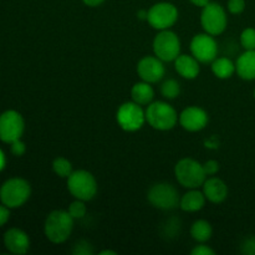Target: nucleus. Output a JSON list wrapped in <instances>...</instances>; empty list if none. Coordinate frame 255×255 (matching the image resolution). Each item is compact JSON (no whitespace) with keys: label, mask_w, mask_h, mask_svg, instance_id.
Listing matches in <instances>:
<instances>
[{"label":"nucleus","mask_w":255,"mask_h":255,"mask_svg":"<svg viewBox=\"0 0 255 255\" xmlns=\"http://www.w3.org/2000/svg\"><path fill=\"white\" fill-rule=\"evenodd\" d=\"M74 228V218L66 211H54L45 221V236L51 243H64L71 236Z\"/></svg>","instance_id":"obj_1"},{"label":"nucleus","mask_w":255,"mask_h":255,"mask_svg":"<svg viewBox=\"0 0 255 255\" xmlns=\"http://www.w3.org/2000/svg\"><path fill=\"white\" fill-rule=\"evenodd\" d=\"M174 176L181 186L189 189L203 186L204 181L207 179L203 164L192 158H183L178 161L174 167Z\"/></svg>","instance_id":"obj_2"},{"label":"nucleus","mask_w":255,"mask_h":255,"mask_svg":"<svg viewBox=\"0 0 255 255\" xmlns=\"http://www.w3.org/2000/svg\"><path fill=\"white\" fill-rule=\"evenodd\" d=\"M146 121L154 129L168 131L176 126L178 121V115L176 110L167 102H151L146 110Z\"/></svg>","instance_id":"obj_3"},{"label":"nucleus","mask_w":255,"mask_h":255,"mask_svg":"<svg viewBox=\"0 0 255 255\" xmlns=\"http://www.w3.org/2000/svg\"><path fill=\"white\" fill-rule=\"evenodd\" d=\"M67 189L76 199L90 201L97 193V182L90 172L80 169L67 177Z\"/></svg>","instance_id":"obj_4"},{"label":"nucleus","mask_w":255,"mask_h":255,"mask_svg":"<svg viewBox=\"0 0 255 255\" xmlns=\"http://www.w3.org/2000/svg\"><path fill=\"white\" fill-rule=\"evenodd\" d=\"M30 192V184L25 179L12 178L2 184L0 189V199L4 206L9 208H17L27 201Z\"/></svg>","instance_id":"obj_5"},{"label":"nucleus","mask_w":255,"mask_h":255,"mask_svg":"<svg viewBox=\"0 0 255 255\" xmlns=\"http://www.w3.org/2000/svg\"><path fill=\"white\" fill-rule=\"evenodd\" d=\"M147 199L154 208L162 211H172L179 207L178 191L169 183H157L149 188Z\"/></svg>","instance_id":"obj_6"},{"label":"nucleus","mask_w":255,"mask_h":255,"mask_svg":"<svg viewBox=\"0 0 255 255\" xmlns=\"http://www.w3.org/2000/svg\"><path fill=\"white\" fill-rule=\"evenodd\" d=\"M153 51L162 61H174L181 52L179 37L169 29L161 30L153 40Z\"/></svg>","instance_id":"obj_7"},{"label":"nucleus","mask_w":255,"mask_h":255,"mask_svg":"<svg viewBox=\"0 0 255 255\" xmlns=\"http://www.w3.org/2000/svg\"><path fill=\"white\" fill-rule=\"evenodd\" d=\"M117 122L124 131L134 132L143 126L146 121V112H143L141 105L136 102H125L117 111Z\"/></svg>","instance_id":"obj_8"},{"label":"nucleus","mask_w":255,"mask_h":255,"mask_svg":"<svg viewBox=\"0 0 255 255\" xmlns=\"http://www.w3.org/2000/svg\"><path fill=\"white\" fill-rule=\"evenodd\" d=\"M201 22L207 34L221 35L227 27L226 10L217 2H208L206 6H203Z\"/></svg>","instance_id":"obj_9"},{"label":"nucleus","mask_w":255,"mask_h":255,"mask_svg":"<svg viewBox=\"0 0 255 255\" xmlns=\"http://www.w3.org/2000/svg\"><path fill=\"white\" fill-rule=\"evenodd\" d=\"M178 19V10L171 2H158L148 10L147 21L153 29L167 30Z\"/></svg>","instance_id":"obj_10"},{"label":"nucleus","mask_w":255,"mask_h":255,"mask_svg":"<svg viewBox=\"0 0 255 255\" xmlns=\"http://www.w3.org/2000/svg\"><path fill=\"white\" fill-rule=\"evenodd\" d=\"M192 55L198 60L199 62L208 64L213 62L218 55V45L213 39V35L209 34H198L193 36L191 41Z\"/></svg>","instance_id":"obj_11"},{"label":"nucleus","mask_w":255,"mask_h":255,"mask_svg":"<svg viewBox=\"0 0 255 255\" xmlns=\"http://www.w3.org/2000/svg\"><path fill=\"white\" fill-rule=\"evenodd\" d=\"M24 132V120L16 111H6L0 116V139L7 143L16 141Z\"/></svg>","instance_id":"obj_12"},{"label":"nucleus","mask_w":255,"mask_h":255,"mask_svg":"<svg viewBox=\"0 0 255 255\" xmlns=\"http://www.w3.org/2000/svg\"><path fill=\"white\" fill-rule=\"evenodd\" d=\"M137 72L142 81L154 84L163 79L166 70H164L163 61L154 55V56H144L143 59L139 60L137 65Z\"/></svg>","instance_id":"obj_13"},{"label":"nucleus","mask_w":255,"mask_h":255,"mask_svg":"<svg viewBox=\"0 0 255 255\" xmlns=\"http://www.w3.org/2000/svg\"><path fill=\"white\" fill-rule=\"evenodd\" d=\"M179 124L189 132L201 131L208 124V115L201 107H187L179 115Z\"/></svg>","instance_id":"obj_14"},{"label":"nucleus","mask_w":255,"mask_h":255,"mask_svg":"<svg viewBox=\"0 0 255 255\" xmlns=\"http://www.w3.org/2000/svg\"><path fill=\"white\" fill-rule=\"evenodd\" d=\"M203 193L212 203H222L228 196V187L221 178L212 177L204 181Z\"/></svg>","instance_id":"obj_15"},{"label":"nucleus","mask_w":255,"mask_h":255,"mask_svg":"<svg viewBox=\"0 0 255 255\" xmlns=\"http://www.w3.org/2000/svg\"><path fill=\"white\" fill-rule=\"evenodd\" d=\"M5 247L14 254H25L30 247L29 237L20 229H10L4 236Z\"/></svg>","instance_id":"obj_16"},{"label":"nucleus","mask_w":255,"mask_h":255,"mask_svg":"<svg viewBox=\"0 0 255 255\" xmlns=\"http://www.w3.org/2000/svg\"><path fill=\"white\" fill-rule=\"evenodd\" d=\"M198 60L192 55H179L176 60H174V67H176V71L181 75L184 79H196L198 76L199 71V64Z\"/></svg>","instance_id":"obj_17"},{"label":"nucleus","mask_w":255,"mask_h":255,"mask_svg":"<svg viewBox=\"0 0 255 255\" xmlns=\"http://www.w3.org/2000/svg\"><path fill=\"white\" fill-rule=\"evenodd\" d=\"M236 71L243 80H255V50H246L236 62Z\"/></svg>","instance_id":"obj_18"},{"label":"nucleus","mask_w":255,"mask_h":255,"mask_svg":"<svg viewBox=\"0 0 255 255\" xmlns=\"http://www.w3.org/2000/svg\"><path fill=\"white\" fill-rule=\"evenodd\" d=\"M206 196L202 192L197 191V188L187 192L179 202V208L184 212H198L206 204Z\"/></svg>","instance_id":"obj_19"},{"label":"nucleus","mask_w":255,"mask_h":255,"mask_svg":"<svg viewBox=\"0 0 255 255\" xmlns=\"http://www.w3.org/2000/svg\"><path fill=\"white\" fill-rule=\"evenodd\" d=\"M131 97L133 102L141 105V106L142 105H149L154 97V91L148 82H137L131 90Z\"/></svg>","instance_id":"obj_20"},{"label":"nucleus","mask_w":255,"mask_h":255,"mask_svg":"<svg viewBox=\"0 0 255 255\" xmlns=\"http://www.w3.org/2000/svg\"><path fill=\"white\" fill-rule=\"evenodd\" d=\"M212 71L218 79H229L236 72V64L228 57H217L212 62Z\"/></svg>","instance_id":"obj_21"},{"label":"nucleus","mask_w":255,"mask_h":255,"mask_svg":"<svg viewBox=\"0 0 255 255\" xmlns=\"http://www.w3.org/2000/svg\"><path fill=\"white\" fill-rule=\"evenodd\" d=\"M212 233H213L212 226L207 221H203V219L196 221L191 227L192 238L198 242V243H204V242L209 241Z\"/></svg>","instance_id":"obj_22"},{"label":"nucleus","mask_w":255,"mask_h":255,"mask_svg":"<svg viewBox=\"0 0 255 255\" xmlns=\"http://www.w3.org/2000/svg\"><path fill=\"white\" fill-rule=\"evenodd\" d=\"M52 169L59 177L67 178L72 173V164L69 159L64 158V157H57L52 162Z\"/></svg>","instance_id":"obj_23"},{"label":"nucleus","mask_w":255,"mask_h":255,"mask_svg":"<svg viewBox=\"0 0 255 255\" xmlns=\"http://www.w3.org/2000/svg\"><path fill=\"white\" fill-rule=\"evenodd\" d=\"M161 94L163 97L168 100H173L181 94V86H179L178 81L173 79H168L161 85Z\"/></svg>","instance_id":"obj_24"},{"label":"nucleus","mask_w":255,"mask_h":255,"mask_svg":"<svg viewBox=\"0 0 255 255\" xmlns=\"http://www.w3.org/2000/svg\"><path fill=\"white\" fill-rule=\"evenodd\" d=\"M241 44L246 50H255V29L248 27L242 32Z\"/></svg>","instance_id":"obj_25"},{"label":"nucleus","mask_w":255,"mask_h":255,"mask_svg":"<svg viewBox=\"0 0 255 255\" xmlns=\"http://www.w3.org/2000/svg\"><path fill=\"white\" fill-rule=\"evenodd\" d=\"M86 206H85L84 201L81 199H76L75 202H72L71 204L69 206V213L70 216L72 217L74 219H81L84 218L85 214H86Z\"/></svg>","instance_id":"obj_26"},{"label":"nucleus","mask_w":255,"mask_h":255,"mask_svg":"<svg viewBox=\"0 0 255 255\" xmlns=\"http://www.w3.org/2000/svg\"><path fill=\"white\" fill-rule=\"evenodd\" d=\"M92 253H94V249H92L91 244L84 239L76 242L72 248V254L75 255H91Z\"/></svg>","instance_id":"obj_27"},{"label":"nucleus","mask_w":255,"mask_h":255,"mask_svg":"<svg viewBox=\"0 0 255 255\" xmlns=\"http://www.w3.org/2000/svg\"><path fill=\"white\" fill-rule=\"evenodd\" d=\"M241 251L243 254L255 255V236L248 237L247 239H244V242L242 243Z\"/></svg>","instance_id":"obj_28"},{"label":"nucleus","mask_w":255,"mask_h":255,"mask_svg":"<svg viewBox=\"0 0 255 255\" xmlns=\"http://www.w3.org/2000/svg\"><path fill=\"white\" fill-rule=\"evenodd\" d=\"M246 9V1L244 0H229L228 10L232 14H241Z\"/></svg>","instance_id":"obj_29"},{"label":"nucleus","mask_w":255,"mask_h":255,"mask_svg":"<svg viewBox=\"0 0 255 255\" xmlns=\"http://www.w3.org/2000/svg\"><path fill=\"white\" fill-rule=\"evenodd\" d=\"M203 168L207 176H214L219 171V163L217 161H213V159H209L203 164Z\"/></svg>","instance_id":"obj_30"},{"label":"nucleus","mask_w":255,"mask_h":255,"mask_svg":"<svg viewBox=\"0 0 255 255\" xmlns=\"http://www.w3.org/2000/svg\"><path fill=\"white\" fill-rule=\"evenodd\" d=\"M192 255H214L213 249L209 248L208 246H204V244H199L196 248H193V251L191 252Z\"/></svg>","instance_id":"obj_31"},{"label":"nucleus","mask_w":255,"mask_h":255,"mask_svg":"<svg viewBox=\"0 0 255 255\" xmlns=\"http://www.w3.org/2000/svg\"><path fill=\"white\" fill-rule=\"evenodd\" d=\"M11 152L15 154V156H21V154H24L25 144L20 141V138L16 139V141L11 142Z\"/></svg>","instance_id":"obj_32"},{"label":"nucleus","mask_w":255,"mask_h":255,"mask_svg":"<svg viewBox=\"0 0 255 255\" xmlns=\"http://www.w3.org/2000/svg\"><path fill=\"white\" fill-rule=\"evenodd\" d=\"M7 219H9V211H7L6 207L0 206V227L4 226Z\"/></svg>","instance_id":"obj_33"},{"label":"nucleus","mask_w":255,"mask_h":255,"mask_svg":"<svg viewBox=\"0 0 255 255\" xmlns=\"http://www.w3.org/2000/svg\"><path fill=\"white\" fill-rule=\"evenodd\" d=\"M87 6H99L101 5L105 0H82Z\"/></svg>","instance_id":"obj_34"},{"label":"nucleus","mask_w":255,"mask_h":255,"mask_svg":"<svg viewBox=\"0 0 255 255\" xmlns=\"http://www.w3.org/2000/svg\"><path fill=\"white\" fill-rule=\"evenodd\" d=\"M189 1H191L192 4L196 5V6L203 7V6H206L207 4H208L209 0H189Z\"/></svg>","instance_id":"obj_35"},{"label":"nucleus","mask_w":255,"mask_h":255,"mask_svg":"<svg viewBox=\"0 0 255 255\" xmlns=\"http://www.w3.org/2000/svg\"><path fill=\"white\" fill-rule=\"evenodd\" d=\"M137 16H138L139 19H142V20H147V16H148V11H146V10H139L138 14H137Z\"/></svg>","instance_id":"obj_36"},{"label":"nucleus","mask_w":255,"mask_h":255,"mask_svg":"<svg viewBox=\"0 0 255 255\" xmlns=\"http://www.w3.org/2000/svg\"><path fill=\"white\" fill-rule=\"evenodd\" d=\"M4 166H5V157H4V153L1 152V149H0V171L4 168Z\"/></svg>","instance_id":"obj_37"},{"label":"nucleus","mask_w":255,"mask_h":255,"mask_svg":"<svg viewBox=\"0 0 255 255\" xmlns=\"http://www.w3.org/2000/svg\"><path fill=\"white\" fill-rule=\"evenodd\" d=\"M101 255H106V254H111V255H116V253H115V252H112V251H102L101 253H100Z\"/></svg>","instance_id":"obj_38"},{"label":"nucleus","mask_w":255,"mask_h":255,"mask_svg":"<svg viewBox=\"0 0 255 255\" xmlns=\"http://www.w3.org/2000/svg\"><path fill=\"white\" fill-rule=\"evenodd\" d=\"M254 97H255V90H254Z\"/></svg>","instance_id":"obj_39"}]
</instances>
